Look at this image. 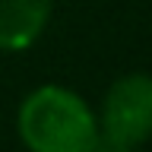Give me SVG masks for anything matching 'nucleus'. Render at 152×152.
Instances as JSON below:
<instances>
[{
	"label": "nucleus",
	"instance_id": "obj_1",
	"mask_svg": "<svg viewBox=\"0 0 152 152\" xmlns=\"http://www.w3.org/2000/svg\"><path fill=\"white\" fill-rule=\"evenodd\" d=\"M16 136L26 152H89L98 114L64 83H41L16 108Z\"/></svg>",
	"mask_w": 152,
	"mask_h": 152
},
{
	"label": "nucleus",
	"instance_id": "obj_2",
	"mask_svg": "<svg viewBox=\"0 0 152 152\" xmlns=\"http://www.w3.org/2000/svg\"><path fill=\"white\" fill-rule=\"evenodd\" d=\"M98 130L140 149L152 140V73L133 70L117 76L98 104Z\"/></svg>",
	"mask_w": 152,
	"mask_h": 152
},
{
	"label": "nucleus",
	"instance_id": "obj_3",
	"mask_svg": "<svg viewBox=\"0 0 152 152\" xmlns=\"http://www.w3.org/2000/svg\"><path fill=\"white\" fill-rule=\"evenodd\" d=\"M54 0H0V51L22 54L35 48L51 26Z\"/></svg>",
	"mask_w": 152,
	"mask_h": 152
},
{
	"label": "nucleus",
	"instance_id": "obj_4",
	"mask_svg": "<svg viewBox=\"0 0 152 152\" xmlns=\"http://www.w3.org/2000/svg\"><path fill=\"white\" fill-rule=\"evenodd\" d=\"M89 152H136V146H130V142L117 140V136H111V133L98 130V136H95V142H92Z\"/></svg>",
	"mask_w": 152,
	"mask_h": 152
}]
</instances>
